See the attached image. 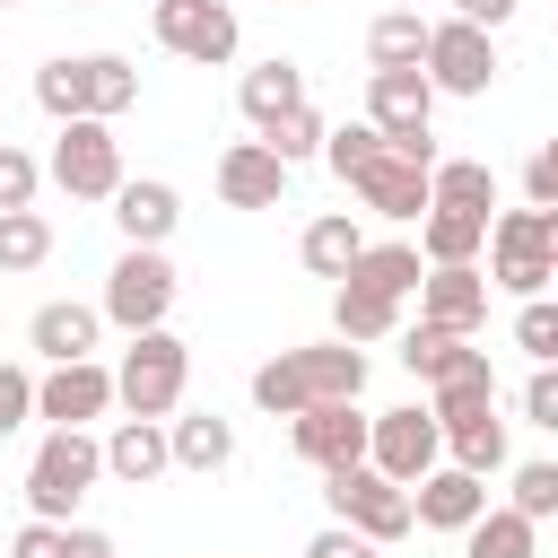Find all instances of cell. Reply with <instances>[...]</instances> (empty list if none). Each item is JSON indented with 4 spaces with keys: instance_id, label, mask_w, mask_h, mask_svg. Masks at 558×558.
<instances>
[{
    "instance_id": "681fc988",
    "label": "cell",
    "mask_w": 558,
    "mask_h": 558,
    "mask_svg": "<svg viewBox=\"0 0 558 558\" xmlns=\"http://www.w3.org/2000/svg\"><path fill=\"white\" fill-rule=\"evenodd\" d=\"M0 9H17V0H0Z\"/></svg>"
},
{
    "instance_id": "6da1fadb",
    "label": "cell",
    "mask_w": 558,
    "mask_h": 558,
    "mask_svg": "<svg viewBox=\"0 0 558 558\" xmlns=\"http://www.w3.org/2000/svg\"><path fill=\"white\" fill-rule=\"evenodd\" d=\"M366 392V349L357 340H305V349H279V357H262L253 366V410H270V418H296V410H314V401H357Z\"/></svg>"
},
{
    "instance_id": "30bf717a",
    "label": "cell",
    "mask_w": 558,
    "mask_h": 558,
    "mask_svg": "<svg viewBox=\"0 0 558 558\" xmlns=\"http://www.w3.org/2000/svg\"><path fill=\"white\" fill-rule=\"evenodd\" d=\"M497 35L488 26H471V17H436L427 26V78H436V96H488L497 87Z\"/></svg>"
},
{
    "instance_id": "8fae6325",
    "label": "cell",
    "mask_w": 558,
    "mask_h": 558,
    "mask_svg": "<svg viewBox=\"0 0 558 558\" xmlns=\"http://www.w3.org/2000/svg\"><path fill=\"white\" fill-rule=\"evenodd\" d=\"M366 462H375L384 480L418 488V480L445 462V418H436V410H418V401H401V410H375V445H366Z\"/></svg>"
},
{
    "instance_id": "f35d334b",
    "label": "cell",
    "mask_w": 558,
    "mask_h": 558,
    "mask_svg": "<svg viewBox=\"0 0 558 558\" xmlns=\"http://www.w3.org/2000/svg\"><path fill=\"white\" fill-rule=\"evenodd\" d=\"M514 349H523L532 366L558 357V296H523V305H514Z\"/></svg>"
},
{
    "instance_id": "ac0fdd59",
    "label": "cell",
    "mask_w": 558,
    "mask_h": 558,
    "mask_svg": "<svg viewBox=\"0 0 558 558\" xmlns=\"http://www.w3.org/2000/svg\"><path fill=\"white\" fill-rule=\"evenodd\" d=\"M174 471V436H166V418H113V436H105V480H122V488H157Z\"/></svg>"
},
{
    "instance_id": "e575fe53",
    "label": "cell",
    "mask_w": 558,
    "mask_h": 558,
    "mask_svg": "<svg viewBox=\"0 0 558 558\" xmlns=\"http://www.w3.org/2000/svg\"><path fill=\"white\" fill-rule=\"evenodd\" d=\"M506 506H523L532 523H558V462H506Z\"/></svg>"
},
{
    "instance_id": "b9f144b4",
    "label": "cell",
    "mask_w": 558,
    "mask_h": 558,
    "mask_svg": "<svg viewBox=\"0 0 558 558\" xmlns=\"http://www.w3.org/2000/svg\"><path fill=\"white\" fill-rule=\"evenodd\" d=\"M9 558H70V523L26 514V523H17V541H9Z\"/></svg>"
},
{
    "instance_id": "83f0119b",
    "label": "cell",
    "mask_w": 558,
    "mask_h": 558,
    "mask_svg": "<svg viewBox=\"0 0 558 558\" xmlns=\"http://www.w3.org/2000/svg\"><path fill=\"white\" fill-rule=\"evenodd\" d=\"M427 26L436 17H418V9H384L366 26V61L375 70H427Z\"/></svg>"
},
{
    "instance_id": "ffe728a7",
    "label": "cell",
    "mask_w": 558,
    "mask_h": 558,
    "mask_svg": "<svg viewBox=\"0 0 558 558\" xmlns=\"http://www.w3.org/2000/svg\"><path fill=\"white\" fill-rule=\"evenodd\" d=\"M113 227H122V244H166V235L183 227V192H174L166 174H131V183L113 192Z\"/></svg>"
},
{
    "instance_id": "4dcf8cb0",
    "label": "cell",
    "mask_w": 558,
    "mask_h": 558,
    "mask_svg": "<svg viewBox=\"0 0 558 558\" xmlns=\"http://www.w3.org/2000/svg\"><path fill=\"white\" fill-rule=\"evenodd\" d=\"M462 357H471V340H462V331H445V323H427V314H418V323L401 331V366H410L418 384H436V375H453Z\"/></svg>"
},
{
    "instance_id": "d6a6232c",
    "label": "cell",
    "mask_w": 558,
    "mask_h": 558,
    "mask_svg": "<svg viewBox=\"0 0 558 558\" xmlns=\"http://www.w3.org/2000/svg\"><path fill=\"white\" fill-rule=\"evenodd\" d=\"M52 262V218L44 209H0V270H44Z\"/></svg>"
},
{
    "instance_id": "f546056e",
    "label": "cell",
    "mask_w": 558,
    "mask_h": 558,
    "mask_svg": "<svg viewBox=\"0 0 558 558\" xmlns=\"http://www.w3.org/2000/svg\"><path fill=\"white\" fill-rule=\"evenodd\" d=\"M349 279H357V288H384V296H418L427 253H418V244H366V253L349 262Z\"/></svg>"
},
{
    "instance_id": "2e32d148",
    "label": "cell",
    "mask_w": 558,
    "mask_h": 558,
    "mask_svg": "<svg viewBox=\"0 0 558 558\" xmlns=\"http://www.w3.org/2000/svg\"><path fill=\"white\" fill-rule=\"evenodd\" d=\"M418 314L471 340V331L488 323V270H480V262H436V270L418 279Z\"/></svg>"
},
{
    "instance_id": "484cf974",
    "label": "cell",
    "mask_w": 558,
    "mask_h": 558,
    "mask_svg": "<svg viewBox=\"0 0 558 558\" xmlns=\"http://www.w3.org/2000/svg\"><path fill=\"white\" fill-rule=\"evenodd\" d=\"M331 331H340V340H357V349H366V340H392V331H401V296L340 279V288H331Z\"/></svg>"
},
{
    "instance_id": "d6986e66",
    "label": "cell",
    "mask_w": 558,
    "mask_h": 558,
    "mask_svg": "<svg viewBox=\"0 0 558 558\" xmlns=\"http://www.w3.org/2000/svg\"><path fill=\"white\" fill-rule=\"evenodd\" d=\"M96 340H105V305H78V296L35 305V323H26V349H35L44 366H61V357H96Z\"/></svg>"
},
{
    "instance_id": "cb8c5ba5",
    "label": "cell",
    "mask_w": 558,
    "mask_h": 558,
    "mask_svg": "<svg viewBox=\"0 0 558 558\" xmlns=\"http://www.w3.org/2000/svg\"><path fill=\"white\" fill-rule=\"evenodd\" d=\"M427 410H436L445 427H462V418L497 410V366H488V349H471L453 375H436V384H427Z\"/></svg>"
},
{
    "instance_id": "f1b7e54d",
    "label": "cell",
    "mask_w": 558,
    "mask_h": 558,
    "mask_svg": "<svg viewBox=\"0 0 558 558\" xmlns=\"http://www.w3.org/2000/svg\"><path fill=\"white\" fill-rule=\"evenodd\" d=\"M462 558H541V523L523 506H488L471 532H462Z\"/></svg>"
},
{
    "instance_id": "9c48e42d",
    "label": "cell",
    "mask_w": 558,
    "mask_h": 558,
    "mask_svg": "<svg viewBox=\"0 0 558 558\" xmlns=\"http://www.w3.org/2000/svg\"><path fill=\"white\" fill-rule=\"evenodd\" d=\"M148 35H157L174 61H192V70H227L235 44H244V26H235L227 0H157V9H148Z\"/></svg>"
},
{
    "instance_id": "7402d4cb",
    "label": "cell",
    "mask_w": 558,
    "mask_h": 558,
    "mask_svg": "<svg viewBox=\"0 0 558 558\" xmlns=\"http://www.w3.org/2000/svg\"><path fill=\"white\" fill-rule=\"evenodd\" d=\"M166 436H174V471H192V480H209V471L235 462V427H227L218 410H174Z\"/></svg>"
},
{
    "instance_id": "7a4b0ae2",
    "label": "cell",
    "mask_w": 558,
    "mask_h": 558,
    "mask_svg": "<svg viewBox=\"0 0 558 558\" xmlns=\"http://www.w3.org/2000/svg\"><path fill=\"white\" fill-rule=\"evenodd\" d=\"M183 384H192V349L157 323V331H131V349L113 357V392H122V418H174L183 410Z\"/></svg>"
},
{
    "instance_id": "d4e9b609",
    "label": "cell",
    "mask_w": 558,
    "mask_h": 558,
    "mask_svg": "<svg viewBox=\"0 0 558 558\" xmlns=\"http://www.w3.org/2000/svg\"><path fill=\"white\" fill-rule=\"evenodd\" d=\"M488 227H497V218H480V209H445V201H436V209L418 218V253H427V270H436V262H480V253H488Z\"/></svg>"
},
{
    "instance_id": "7c38bea8",
    "label": "cell",
    "mask_w": 558,
    "mask_h": 558,
    "mask_svg": "<svg viewBox=\"0 0 558 558\" xmlns=\"http://www.w3.org/2000/svg\"><path fill=\"white\" fill-rule=\"evenodd\" d=\"M105 410H122L105 357H61V366L35 375V418H52V427H96Z\"/></svg>"
},
{
    "instance_id": "5bb4252c",
    "label": "cell",
    "mask_w": 558,
    "mask_h": 558,
    "mask_svg": "<svg viewBox=\"0 0 558 558\" xmlns=\"http://www.w3.org/2000/svg\"><path fill=\"white\" fill-rule=\"evenodd\" d=\"M349 192H357V209H375V218H427V209H436V166H427V157H401V148L384 140V157H375Z\"/></svg>"
},
{
    "instance_id": "4fadbf2b",
    "label": "cell",
    "mask_w": 558,
    "mask_h": 558,
    "mask_svg": "<svg viewBox=\"0 0 558 558\" xmlns=\"http://www.w3.org/2000/svg\"><path fill=\"white\" fill-rule=\"evenodd\" d=\"M288 445H296V462H314V471H349V462H366V445H375V410H357V401H314V410L288 418Z\"/></svg>"
},
{
    "instance_id": "8992f818",
    "label": "cell",
    "mask_w": 558,
    "mask_h": 558,
    "mask_svg": "<svg viewBox=\"0 0 558 558\" xmlns=\"http://www.w3.org/2000/svg\"><path fill=\"white\" fill-rule=\"evenodd\" d=\"M323 506H331V523H357L375 549H392L410 523H418V506H410V488L401 480H384L375 462H349V471H323Z\"/></svg>"
},
{
    "instance_id": "3957f363",
    "label": "cell",
    "mask_w": 558,
    "mask_h": 558,
    "mask_svg": "<svg viewBox=\"0 0 558 558\" xmlns=\"http://www.w3.org/2000/svg\"><path fill=\"white\" fill-rule=\"evenodd\" d=\"M96 480H105V436H87V427H52V436L35 445V462H26V514L70 523L78 497H87Z\"/></svg>"
},
{
    "instance_id": "277c9868",
    "label": "cell",
    "mask_w": 558,
    "mask_h": 558,
    "mask_svg": "<svg viewBox=\"0 0 558 558\" xmlns=\"http://www.w3.org/2000/svg\"><path fill=\"white\" fill-rule=\"evenodd\" d=\"M488 288H506L514 305L523 296H549L558 288V244H549V209H497L488 227Z\"/></svg>"
},
{
    "instance_id": "44dd1931",
    "label": "cell",
    "mask_w": 558,
    "mask_h": 558,
    "mask_svg": "<svg viewBox=\"0 0 558 558\" xmlns=\"http://www.w3.org/2000/svg\"><path fill=\"white\" fill-rule=\"evenodd\" d=\"M357 253H366V227H357L349 209H323V218H305V235H296V262H305L314 279H331V288L349 279Z\"/></svg>"
},
{
    "instance_id": "9a60e30c",
    "label": "cell",
    "mask_w": 558,
    "mask_h": 558,
    "mask_svg": "<svg viewBox=\"0 0 558 558\" xmlns=\"http://www.w3.org/2000/svg\"><path fill=\"white\" fill-rule=\"evenodd\" d=\"M288 174H296V166H288V157H279V148L262 140V131H253V140H227V148H218V201H227V209H279Z\"/></svg>"
},
{
    "instance_id": "52a82bcc",
    "label": "cell",
    "mask_w": 558,
    "mask_h": 558,
    "mask_svg": "<svg viewBox=\"0 0 558 558\" xmlns=\"http://www.w3.org/2000/svg\"><path fill=\"white\" fill-rule=\"evenodd\" d=\"M44 174H52L70 201H113V192L131 183V174H122V140H113V122H96V113H78V122L52 131Z\"/></svg>"
},
{
    "instance_id": "836d02e7",
    "label": "cell",
    "mask_w": 558,
    "mask_h": 558,
    "mask_svg": "<svg viewBox=\"0 0 558 558\" xmlns=\"http://www.w3.org/2000/svg\"><path fill=\"white\" fill-rule=\"evenodd\" d=\"M436 201H445V209H480V218H497V174H488L480 157H436Z\"/></svg>"
},
{
    "instance_id": "ba28073f",
    "label": "cell",
    "mask_w": 558,
    "mask_h": 558,
    "mask_svg": "<svg viewBox=\"0 0 558 558\" xmlns=\"http://www.w3.org/2000/svg\"><path fill=\"white\" fill-rule=\"evenodd\" d=\"M366 122L401 148V157H427L436 166V78L427 70H366Z\"/></svg>"
},
{
    "instance_id": "7bdbcfd3",
    "label": "cell",
    "mask_w": 558,
    "mask_h": 558,
    "mask_svg": "<svg viewBox=\"0 0 558 558\" xmlns=\"http://www.w3.org/2000/svg\"><path fill=\"white\" fill-rule=\"evenodd\" d=\"M523 201H532V209H558V140H541V148L523 157Z\"/></svg>"
},
{
    "instance_id": "5b68a950",
    "label": "cell",
    "mask_w": 558,
    "mask_h": 558,
    "mask_svg": "<svg viewBox=\"0 0 558 558\" xmlns=\"http://www.w3.org/2000/svg\"><path fill=\"white\" fill-rule=\"evenodd\" d=\"M174 288H183V279H174L166 244H122L113 270H105V296H96V305H105V323L131 340V331H157V323L174 314Z\"/></svg>"
},
{
    "instance_id": "bcb514c9",
    "label": "cell",
    "mask_w": 558,
    "mask_h": 558,
    "mask_svg": "<svg viewBox=\"0 0 558 558\" xmlns=\"http://www.w3.org/2000/svg\"><path fill=\"white\" fill-rule=\"evenodd\" d=\"M514 9H523V0H453V17H471V26H488V35H497Z\"/></svg>"
},
{
    "instance_id": "ab89813d",
    "label": "cell",
    "mask_w": 558,
    "mask_h": 558,
    "mask_svg": "<svg viewBox=\"0 0 558 558\" xmlns=\"http://www.w3.org/2000/svg\"><path fill=\"white\" fill-rule=\"evenodd\" d=\"M52 174H44V157H26L17 140H0V209H35V192H44Z\"/></svg>"
},
{
    "instance_id": "816d5d0a",
    "label": "cell",
    "mask_w": 558,
    "mask_h": 558,
    "mask_svg": "<svg viewBox=\"0 0 558 558\" xmlns=\"http://www.w3.org/2000/svg\"><path fill=\"white\" fill-rule=\"evenodd\" d=\"M0 140H9V131H0Z\"/></svg>"
},
{
    "instance_id": "c3c4849f",
    "label": "cell",
    "mask_w": 558,
    "mask_h": 558,
    "mask_svg": "<svg viewBox=\"0 0 558 558\" xmlns=\"http://www.w3.org/2000/svg\"><path fill=\"white\" fill-rule=\"evenodd\" d=\"M549 244H558V209H549Z\"/></svg>"
},
{
    "instance_id": "d590c367",
    "label": "cell",
    "mask_w": 558,
    "mask_h": 558,
    "mask_svg": "<svg viewBox=\"0 0 558 558\" xmlns=\"http://www.w3.org/2000/svg\"><path fill=\"white\" fill-rule=\"evenodd\" d=\"M375 157H384V131H375V122H340V131L323 140V166H331L340 183H357Z\"/></svg>"
},
{
    "instance_id": "4316f807",
    "label": "cell",
    "mask_w": 558,
    "mask_h": 558,
    "mask_svg": "<svg viewBox=\"0 0 558 558\" xmlns=\"http://www.w3.org/2000/svg\"><path fill=\"white\" fill-rule=\"evenodd\" d=\"M78 96H87L96 122H122V113L140 105V70H131L122 52H78Z\"/></svg>"
},
{
    "instance_id": "e0dca14e",
    "label": "cell",
    "mask_w": 558,
    "mask_h": 558,
    "mask_svg": "<svg viewBox=\"0 0 558 558\" xmlns=\"http://www.w3.org/2000/svg\"><path fill=\"white\" fill-rule=\"evenodd\" d=\"M410 506H418V523H427V532H453V541H462V532L488 514V480H480V471H462V462H436V471L410 488Z\"/></svg>"
},
{
    "instance_id": "8d00e7d4",
    "label": "cell",
    "mask_w": 558,
    "mask_h": 558,
    "mask_svg": "<svg viewBox=\"0 0 558 558\" xmlns=\"http://www.w3.org/2000/svg\"><path fill=\"white\" fill-rule=\"evenodd\" d=\"M35 105H44L52 122H78V113H87V96H78V52H61V61L35 70Z\"/></svg>"
},
{
    "instance_id": "1f68e13d",
    "label": "cell",
    "mask_w": 558,
    "mask_h": 558,
    "mask_svg": "<svg viewBox=\"0 0 558 558\" xmlns=\"http://www.w3.org/2000/svg\"><path fill=\"white\" fill-rule=\"evenodd\" d=\"M445 462H462V471L497 480V471H506V418H497V410H480V418L445 427Z\"/></svg>"
},
{
    "instance_id": "74e56055",
    "label": "cell",
    "mask_w": 558,
    "mask_h": 558,
    "mask_svg": "<svg viewBox=\"0 0 558 558\" xmlns=\"http://www.w3.org/2000/svg\"><path fill=\"white\" fill-rule=\"evenodd\" d=\"M262 140H270V148H279L288 166H305V157H323V140H331V122H323L314 105H296V113H279V122H270Z\"/></svg>"
},
{
    "instance_id": "f907efd6",
    "label": "cell",
    "mask_w": 558,
    "mask_h": 558,
    "mask_svg": "<svg viewBox=\"0 0 558 558\" xmlns=\"http://www.w3.org/2000/svg\"><path fill=\"white\" fill-rule=\"evenodd\" d=\"M549 366H558V357H549Z\"/></svg>"
},
{
    "instance_id": "ee69618b",
    "label": "cell",
    "mask_w": 558,
    "mask_h": 558,
    "mask_svg": "<svg viewBox=\"0 0 558 558\" xmlns=\"http://www.w3.org/2000/svg\"><path fill=\"white\" fill-rule=\"evenodd\" d=\"M296 558H375V541H366L357 523H323V532H314Z\"/></svg>"
},
{
    "instance_id": "7dc6e473",
    "label": "cell",
    "mask_w": 558,
    "mask_h": 558,
    "mask_svg": "<svg viewBox=\"0 0 558 558\" xmlns=\"http://www.w3.org/2000/svg\"><path fill=\"white\" fill-rule=\"evenodd\" d=\"M70 558H122V549H113V532H96V523H70Z\"/></svg>"
},
{
    "instance_id": "f6af8a7d",
    "label": "cell",
    "mask_w": 558,
    "mask_h": 558,
    "mask_svg": "<svg viewBox=\"0 0 558 558\" xmlns=\"http://www.w3.org/2000/svg\"><path fill=\"white\" fill-rule=\"evenodd\" d=\"M523 418L558 436V366H532V384H523Z\"/></svg>"
},
{
    "instance_id": "60d3db41",
    "label": "cell",
    "mask_w": 558,
    "mask_h": 558,
    "mask_svg": "<svg viewBox=\"0 0 558 558\" xmlns=\"http://www.w3.org/2000/svg\"><path fill=\"white\" fill-rule=\"evenodd\" d=\"M26 418H35V375H26L17 357H0V445H9Z\"/></svg>"
},
{
    "instance_id": "603a6c76",
    "label": "cell",
    "mask_w": 558,
    "mask_h": 558,
    "mask_svg": "<svg viewBox=\"0 0 558 558\" xmlns=\"http://www.w3.org/2000/svg\"><path fill=\"white\" fill-rule=\"evenodd\" d=\"M235 105H244V122H253V131H270L279 113H296V105H305V70H296V61H253V70L235 78Z\"/></svg>"
}]
</instances>
